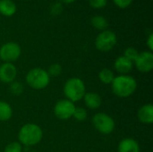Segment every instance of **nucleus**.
Returning <instances> with one entry per match:
<instances>
[{
  "instance_id": "nucleus-1",
  "label": "nucleus",
  "mask_w": 153,
  "mask_h": 152,
  "mask_svg": "<svg viewBox=\"0 0 153 152\" xmlns=\"http://www.w3.org/2000/svg\"><path fill=\"white\" fill-rule=\"evenodd\" d=\"M111 86L112 91L116 96L119 98H128L136 90L137 82L134 77L128 74H120L114 78Z\"/></svg>"
},
{
  "instance_id": "nucleus-2",
  "label": "nucleus",
  "mask_w": 153,
  "mask_h": 152,
  "mask_svg": "<svg viewBox=\"0 0 153 152\" xmlns=\"http://www.w3.org/2000/svg\"><path fill=\"white\" fill-rule=\"evenodd\" d=\"M42 137L43 132L41 128L32 123L22 125L18 133L19 142L24 146H34L41 141Z\"/></svg>"
},
{
  "instance_id": "nucleus-3",
  "label": "nucleus",
  "mask_w": 153,
  "mask_h": 152,
  "mask_svg": "<svg viewBox=\"0 0 153 152\" xmlns=\"http://www.w3.org/2000/svg\"><path fill=\"white\" fill-rule=\"evenodd\" d=\"M86 93L84 82L78 77L68 79L64 85V94L66 99L73 103L80 101Z\"/></svg>"
},
{
  "instance_id": "nucleus-4",
  "label": "nucleus",
  "mask_w": 153,
  "mask_h": 152,
  "mask_svg": "<svg viewBox=\"0 0 153 152\" xmlns=\"http://www.w3.org/2000/svg\"><path fill=\"white\" fill-rule=\"evenodd\" d=\"M50 76L42 68H33L26 74L27 84L34 90H43L49 84Z\"/></svg>"
},
{
  "instance_id": "nucleus-5",
  "label": "nucleus",
  "mask_w": 153,
  "mask_h": 152,
  "mask_svg": "<svg viewBox=\"0 0 153 152\" xmlns=\"http://www.w3.org/2000/svg\"><path fill=\"white\" fill-rule=\"evenodd\" d=\"M117 38L114 31L109 30H102L95 39V47L101 52L110 51L117 44Z\"/></svg>"
},
{
  "instance_id": "nucleus-6",
  "label": "nucleus",
  "mask_w": 153,
  "mask_h": 152,
  "mask_svg": "<svg viewBox=\"0 0 153 152\" xmlns=\"http://www.w3.org/2000/svg\"><path fill=\"white\" fill-rule=\"evenodd\" d=\"M92 125L102 134H109L115 129V121L106 113H97L92 117Z\"/></svg>"
},
{
  "instance_id": "nucleus-7",
  "label": "nucleus",
  "mask_w": 153,
  "mask_h": 152,
  "mask_svg": "<svg viewBox=\"0 0 153 152\" xmlns=\"http://www.w3.org/2000/svg\"><path fill=\"white\" fill-rule=\"evenodd\" d=\"M21 47L15 42H6L0 47V59L4 63H13L21 56Z\"/></svg>"
},
{
  "instance_id": "nucleus-8",
  "label": "nucleus",
  "mask_w": 153,
  "mask_h": 152,
  "mask_svg": "<svg viewBox=\"0 0 153 152\" xmlns=\"http://www.w3.org/2000/svg\"><path fill=\"white\" fill-rule=\"evenodd\" d=\"M74 103L68 99H61L57 101L54 107V114L60 120H67L73 117L74 109Z\"/></svg>"
},
{
  "instance_id": "nucleus-9",
  "label": "nucleus",
  "mask_w": 153,
  "mask_h": 152,
  "mask_svg": "<svg viewBox=\"0 0 153 152\" xmlns=\"http://www.w3.org/2000/svg\"><path fill=\"white\" fill-rule=\"evenodd\" d=\"M137 70L146 73L153 69V54L151 51H143L139 53L137 58L134 62Z\"/></svg>"
},
{
  "instance_id": "nucleus-10",
  "label": "nucleus",
  "mask_w": 153,
  "mask_h": 152,
  "mask_svg": "<svg viewBox=\"0 0 153 152\" xmlns=\"http://www.w3.org/2000/svg\"><path fill=\"white\" fill-rule=\"evenodd\" d=\"M17 76V68L13 63H4L0 65V81L4 83L13 82Z\"/></svg>"
},
{
  "instance_id": "nucleus-11",
  "label": "nucleus",
  "mask_w": 153,
  "mask_h": 152,
  "mask_svg": "<svg viewBox=\"0 0 153 152\" xmlns=\"http://www.w3.org/2000/svg\"><path fill=\"white\" fill-rule=\"evenodd\" d=\"M114 67L117 73L122 75L129 73L134 68V63L125 57L124 56H118L114 63Z\"/></svg>"
},
{
  "instance_id": "nucleus-12",
  "label": "nucleus",
  "mask_w": 153,
  "mask_h": 152,
  "mask_svg": "<svg viewBox=\"0 0 153 152\" xmlns=\"http://www.w3.org/2000/svg\"><path fill=\"white\" fill-rule=\"evenodd\" d=\"M139 121L144 125H152L153 123L152 104H146L140 108L137 113Z\"/></svg>"
},
{
  "instance_id": "nucleus-13",
  "label": "nucleus",
  "mask_w": 153,
  "mask_h": 152,
  "mask_svg": "<svg viewBox=\"0 0 153 152\" xmlns=\"http://www.w3.org/2000/svg\"><path fill=\"white\" fill-rule=\"evenodd\" d=\"M83 100L85 106L91 110L100 108L102 104L101 97L96 92H86L83 96Z\"/></svg>"
},
{
  "instance_id": "nucleus-14",
  "label": "nucleus",
  "mask_w": 153,
  "mask_h": 152,
  "mask_svg": "<svg viewBox=\"0 0 153 152\" xmlns=\"http://www.w3.org/2000/svg\"><path fill=\"white\" fill-rule=\"evenodd\" d=\"M118 152H140L139 143L132 138L123 139L117 148Z\"/></svg>"
},
{
  "instance_id": "nucleus-15",
  "label": "nucleus",
  "mask_w": 153,
  "mask_h": 152,
  "mask_svg": "<svg viewBox=\"0 0 153 152\" xmlns=\"http://www.w3.org/2000/svg\"><path fill=\"white\" fill-rule=\"evenodd\" d=\"M17 11V6L13 0H0V13L4 16H13Z\"/></svg>"
},
{
  "instance_id": "nucleus-16",
  "label": "nucleus",
  "mask_w": 153,
  "mask_h": 152,
  "mask_svg": "<svg viewBox=\"0 0 153 152\" xmlns=\"http://www.w3.org/2000/svg\"><path fill=\"white\" fill-rule=\"evenodd\" d=\"M13 116L12 107L5 101L0 100V121H8Z\"/></svg>"
},
{
  "instance_id": "nucleus-17",
  "label": "nucleus",
  "mask_w": 153,
  "mask_h": 152,
  "mask_svg": "<svg viewBox=\"0 0 153 152\" xmlns=\"http://www.w3.org/2000/svg\"><path fill=\"white\" fill-rule=\"evenodd\" d=\"M91 25L97 29V30H105L108 26V20L102 16V15H96V16H93L91 18Z\"/></svg>"
},
{
  "instance_id": "nucleus-18",
  "label": "nucleus",
  "mask_w": 153,
  "mask_h": 152,
  "mask_svg": "<svg viewBox=\"0 0 153 152\" xmlns=\"http://www.w3.org/2000/svg\"><path fill=\"white\" fill-rule=\"evenodd\" d=\"M114 78V73L110 69L104 68L99 73V79L104 84H110L113 82Z\"/></svg>"
},
{
  "instance_id": "nucleus-19",
  "label": "nucleus",
  "mask_w": 153,
  "mask_h": 152,
  "mask_svg": "<svg viewBox=\"0 0 153 152\" xmlns=\"http://www.w3.org/2000/svg\"><path fill=\"white\" fill-rule=\"evenodd\" d=\"M9 90H10V92L13 95L19 96V95H21L23 92V85L21 82H19L13 81V82L10 83Z\"/></svg>"
},
{
  "instance_id": "nucleus-20",
  "label": "nucleus",
  "mask_w": 153,
  "mask_h": 152,
  "mask_svg": "<svg viewBox=\"0 0 153 152\" xmlns=\"http://www.w3.org/2000/svg\"><path fill=\"white\" fill-rule=\"evenodd\" d=\"M73 117H74L77 121L82 122L87 118V111L83 108H75Z\"/></svg>"
},
{
  "instance_id": "nucleus-21",
  "label": "nucleus",
  "mask_w": 153,
  "mask_h": 152,
  "mask_svg": "<svg viewBox=\"0 0 153 152\" xmlns=\"http://www.w3.org/2000/svg\"><path fill=\"white\" fill-rule=\"evenodd\" d=\"M138 55H139L138 50L136 48H134V47H127L125 50V52H124V56L126 57L127 59H129L130 61H132L133 63L135 61V59L137 58Z\"/></svg>"
},
{
  "instance_id": "nucleus-22",
  "label": "nucleus",
  "mask_w": 153,
  "mask_h": 152,
  "mask_svg": "<svg viewBox=\"0 0 153 152\" xmlns=\"http://www.w3.org/2000/svg\"><path fill=\"white\" fill-rule=\"evenodd\" d=\"M22 147L20 142H13L9 144H7L4 148V152H22Z\"/></svg>"
},
{
  "instance_id": "nucleus-23",
  "label": "nucleus",
  "mask_w": 153,
  "mask_h": 152,
  "mask_svg": "<svg viewBox=\"0 0 153 152\" xmlns=\"http://www.w3.org/2000/svg\"><path fill=\"white\" fill-rule=\"evenodd\" d=\"M62 73V67L59 64H52L48 71V73L49 76H54L56 77L58 75H60Z\"/></svg>"
},
{
  "instance_id": "nucleus-24",
  "label": "nucleus",
  "mask_w": 153,
  "mask_h": 152,
  "mask_svg": "<svg viewBox=\"0 0 153 152\" xmlns=\"http://www.w3.org/2000/svg\"><path fill=\"white\" fill-rule=\"evenodd\" d=\"M108 4V0H89V4L94 9H101Z\"/></svg>"
},
{
  "instance_id": "nucleus-25",
  "label": "nucleus",
  "mask_w": 153,
  "mask_h": 152,
  "mask_svg": "<svg viewBox=\"0 0 153 152\" xmlns=\"http://www.w3.org/2000/svg\"><path fill=\"white\" fill-rule=\"evenodd\" d=\"M133 1H134V0H113L114 4H115L117 7L122 8V9L127 8L128 6H130V5L132 4Z\"/></svg>"
},
{
  "instance_id": "nucleus-26",
  "label": "nucleus",
  "mask_w": 153,
  "mask_h": 152,
  "mask_svg": "<svg viewBox=\"0 0 153 152\" xmlns=\"http://www.w3.org/2000/svg\"><path fill=\"white\" fill-rule=\"evenodd\" d=\"M62 10H63L62 4L61 3H56V4H53L51 12H52L53 14H59V13H61Z\"/></svg>"
},
{
  "instance_id": "nucleus-27",
  "label": "nucleus",
  "mask_w": 153,
  "mask_h": 152,
  "mask_svg": "<svg viewBox=\"0 0 153 152\" xmlns=\"http://www.w3.org/2000/svg\"><path fill=\"white\" fill-rule=\"evenodd\" d=\"M146 43H147V47H149V51L152 52V50H153V34L152 33H151V34L149 35V37H148V39H147Z\"/></svg>"
},
{
  "instance_id": "nucleus-28",
  "label": "nucleus",
  "mask_w": 153,
  "mask_h": 152,
  "mask_svg": "<svg viewBox=\"0 0 153 152\" xmlns=\"http://www.w3.org/2000/svg\"><path fill=\"white\" fill-rule=\"evenodd\" d=\"M74 1H76V0H60V2L61 3H64V4H72V3H74Z\"/></svg>"
}]
</instances>
